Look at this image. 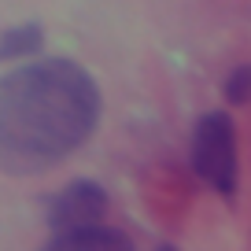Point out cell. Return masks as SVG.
<instances>
[{"mask_svg":"<svg viewBox=\"0 0 251 251\" xmlns=\"http://www.w3.org/2000/svg\"><path fill=\"white\" fill-rule=\"evenodd\" d=\"M41 251H133V240L122 229L96 222V226H81V229H59Z\"/></svg>","mask_w":251,"mask_h":251,"instance_id":"4","label":"cell"},{"mask_svg":"<svg viewBox=\"0 0 251 251\" xmlns=\"http://www.w3.org/2000/svg\"><path fill=\"white\" fill-rule=\"evenodd\" d=\"M41 48V26L26 23V26H11L0 33V63L8 59H26Z\"/></svg>","mask_w":251,"mask_h":251,"instance_id":"5","label":"cell"},{"mask_svg":"<svg viewBox=\"0 0 251 251\" xmlns=\"http://www.w3.org/2000/svg\"><path fill=\"white\" fill-rule=\"evenodd\" d=\"M103 211H107V192L96 181H71L48 200V226H52V233L96 226V222H103Z\"/></svg>","mask_w":251,"mask_h":251,"instance_id":"3","label":"cell"},{"mask_svg":"<svg viewBox=\"0 0 251 251\" xmlns=\"http://www.w3.org/2000/svg\"><path fill=\"white\" fill-rule=\"evenodd\" d=\"M100 89L71 59H37L0 81V170L41 174L89 141Z\"/></svg>","mask_w":251,"mask_h":251,"instance_id":"1","label":"cell"},{"mask_svg":"<svg viewBox=\"0 0 251 251\" xmlns=\"http://www.w3.org/2000/svg\"><path fill=\"white\" fill-rule=\"evenodd\" d=\"M163 251H174V248H163Z\"/></svg>","mask_w":251,"mask_h":251,"instance_id":"7","label":"cell"},{"mask_svg":"<svg viewBox=\"0 0 251 251\" xmlns=\"http://www.w3.org/2000/svg\"><path fill=\"white\" fill-rule=\"evenodd\" d=\"M192 166L218 196L233 200L240 163H236V129L226 111H211L200 118L192 133Z\"/></svg>","mask_w":251,"mask_h":251,"instance_id":"2","label":"cell"},{"mask_svg":"<svg viewBox=\"0 0 251 251\" xmlns=\"http://www.w3.org/2000/svg\"><path fill=\"white\" fill-rule=\"evenodd\" d=\"M226 96L233 103H248L251 100V67H236L233 78L226 81Z\"/></svg>","mask_w":251,"mask_h":251,"instance_id":"6","label":"cell"}]
</instances>
